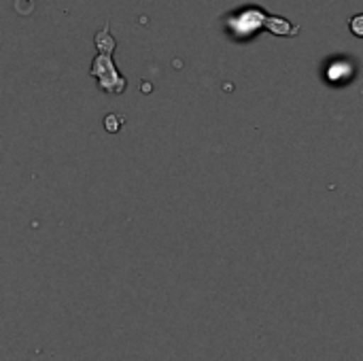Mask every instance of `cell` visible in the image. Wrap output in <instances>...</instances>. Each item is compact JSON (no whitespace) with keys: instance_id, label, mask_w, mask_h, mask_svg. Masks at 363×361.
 I'll return each instance as SVG.
<instances>
[{"instance_id":"cell-1","label":"cell","mask_w":363,"mask_h":361,"mask_svg":"<svg viewBox=\"0 0 363 361\" xmlns=\"http://www.w3.org/2000/svg\"><path fill=\"white\" fill-rule=\"evenodd\" d=\"M94 45H96V57L91 62L89 74L96 79L98 89L111 96H121L128 89V79L117 70L115 62H113V51L117 47L115 36L108 30V23H104L96 36H94Z\"/></svg>"},{"instance_id":"cell-2","label":"cell","mask_w":363,"mask_h":361,"mask_svg":"<svg viewBox=\"0 0 363 361\" xmlns=\"http://www.w3.org/2000/svg\"><path fill=\"white\" fill-rule=\"evenodd\" d=\"M225 28L230 32H234V38L236 40H247V38L253 36V32H257L262 28H268V30H272L274 34H281V36L298 34V26L289 23L287 19L272 17V15H268L266 11H262L257 6L240 9L238 13H234L232 17H228Z\"/></svg>"},{"instance_id":"cell-3","label":"cell","mask_w":363,"mask_h":361,"mask_svg":"<svg viewBox=\"0 0 363 361\" xmlns=\"http://www.w3.org/2000/svg\"><path fill=\"white\" fill-rule=\"evenodd\" d=\"M353 77H355V64L349 62V60H334V62H330L328 68H325V79H328L332 85L349 83Z\"/></svg>"},{"instance_id":"cell-4","label":"cell","mask_w":363,"mask_h":361,"mask_svg":"<svg viewBox=\"0 0 363 361\" xmlns=\"http://www.w3.org/2000/svg\"><path fill=\"white\" fill-rule=\"evenodd\" d=\"M349 30H351V34H353V36L363 38V13L351 17V21H349Z\"/></svg>"}]
</instances>
